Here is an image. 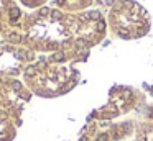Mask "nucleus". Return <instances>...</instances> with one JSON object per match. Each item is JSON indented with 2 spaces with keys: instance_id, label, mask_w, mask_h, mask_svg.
Instances as JSON below:
<instances>
[{
  "instance_id": "f257e3e1",
  "label": "nucleus",
  "mask_w": 153,
  "mask_h": 141,
  "mask_svg": "<svg viewBox=\"0 0 153 141\" xmlns=\"http://www.w3.org/2000/svg\"><path fill=\"white\" fill-rule=\"evenodd\" d=\"M17 118L7 110L0 108V141H12L17 133Z\"/></svg>"
}]
</instances>
